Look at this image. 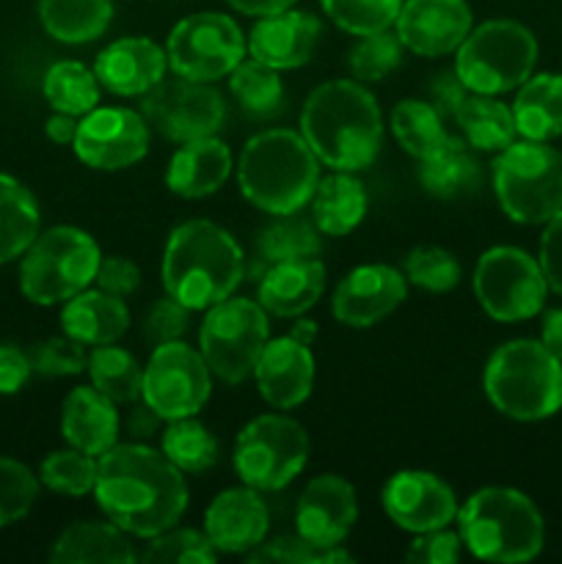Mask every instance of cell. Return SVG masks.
Here are the masks:
<instances>
[{
	"instance_id": "6da1fadb",
	"label": "cell",
	"mask_w": 562,
	"mask_h": 564,
	"mask_svg": "<svg viewBox=\"0 0 562 564\" xmlns=\"http://www.w3.org/2000/svg\"><path fill=\"white\" fill-rule=\"evenodd\" d=\"M94 499L130 538L149 540L176 527L187 510L185 474L149 444H116L97 457Z\"/></svg>"
},
{
	"instance_id": "7a4b0ae2",
	"label": "cell",
	"mask_w": 562,
	"mask_h": 564,
	"mask_svg": "<svg viewBox=\"0 0 562 564\" xmlns=\"http://www.w3.org/2000/svg\"><path fill=\"white\" fill-rule=\"evenodd\" d=\"M301 135L320 165L334 171L369 169L383 147V113L364 83L328 80L314 88L301 110Z\"/></svg>"
},
{
	"instance_id": "3957f363",
	"label": "cell",
	"mask_w": 562,
	"mask_h": 564,
	"mask_svg": "<svg viewBox=\"0 0 562 564\" xmlns=\"http://www.w3.org/2000/svg\"><path fill=\"white\" fill-rule=\"evenodd\" d=\"M246 273V257L235 237L213 220L193 218L169 235L160 264L165 295L191 312H207L235 295Z\"/></svg>"
},
{
	"instance_id": "277c9868",
	"label": "cell",
	"mask_w": 562,
	"mask_h": 564,
	"mask_svg": "<svg viewBox=\"0 0 562 564\" xmlns=\"http://www.w3.org/2000/svg\"><path fill=\"white\" fill-rule=\"evenodd\" d=\"M320 182V160L306 138L273 127L248 138L237 160V185L248 204L268 215L301 213Z\"/></svg>"
},
{
	"instance_id": "5b68a950",
	"label": "cell",
	"mask_w": 562,
	"mask_h": 564,
	"mask_svg": "<svg viewBox=\"0 0 562 564\" xmlns=\"http://www.w3.org/2000/svg\"><path fill=\"white\" fill-rule=\"evenodd\" d=\"M457 534L474 560L521 564L543 551L545 523L521 490L479 488L457 510Z\"/></svg>"
},
{
	"instance_id": "8992f818",
	"label": "cell",
	"mask_w": 562,
	"mask_h": 564,
	"mask_svg": "<svg viewBox=\"0 0 562 564\" xmlns=\"http://www.w3.org/2000/svg\"><path fill=\"white\" fill-rule=\"evenodd\" d=\"M483 389L501 416L543 422L562 411V361L540 339H512L490 352Z\"/></svg>"
},
{
	"instance_id": "52a82bcc",
	"label": "cell",
	"mask_w": 562,
	"mask_h": 564,
	"mask_svg": "<svg viewBox=\"0 0 562 564\" xmlns=\"http://www.w3.org/2000/svg\"><path fill=\"white\" fill-rule=\"evenodd\" d=\"M102 251L86 229L53 226L39 231L20 262V292L33 306H58L97 279Z\"/></svg>"
},
{
	"instance_id": "ba28073f",
	"label": "cell",
	"mask_w": 562,
	"mask_h": 564,
	"mask_svg": "<svg viewBox=\"0 0 562 564\" xmlns=\"http://www.w3.org/2000/svg\"><path fill=\"white\" fill-rule=\"evenodd\" d=\"M501 213L521 226H540L562 209V154L549 141H512L490 165Z\"/></svg>"
},
{
	"instance_id": "9c48e42d",
	"label": "cell",
	"mask_w": 562,
	"mask_h": 564,
	"mask_svg": "<svg viewBox=\"0 0 562 564\" xmlns=\"http://www.w3.org/2000/svg\"><path fill=\"white\" fill-rule=\"evenodd\" d=\"M455 53V72L468 91L499 97L534 72L538 39L516 20H488L472 28Z\"/></svg>"
},
{
	"instance_id": "30bf717a",
	"label": "cell",
	"mask_w": 562,
	"mask_h": 564,
	"mask_svg": "<svg viewBox=\"0 0 562 564\" xmlns=\"http://www.w3.org/2000/svg\"><path fill=\"white\" fill-rule=\"evenodd\" d=\"M268 339L270 319L259 301L226 297L204 314L198 328V352L207 361L213 378L237 386L251 378Z\"/></svg>"
},
{
	"instance_id": "8fae6325",
	"label": "cell",
	"mask_w": 562,
	"mask_h": 564,
	"mask_svg": "<svg viewBox=\"0 0 562 564\" xmlns=\"http://www.w3.org/2000/svg\"><path fill=\"white\" fill-rule=\"evenodd\" d=\"M309 460V433L301 422L284 413H262L240 430L235 444L237 477L242 485L273 494L287 488Z\"/></svg>"
},
{
	"instance_id": "7c38bea8",
	"label": "cell",
	"mask_w": 562,
	"mask_h": 564,
	"mask_svg": "<svg viewBox=\"0 0 562 564\" xmlns=\"http://www.w3.org/2000/svg\"><path fill=\"white\" fill-rule=\"evenodd\" d=\"M474 297L496 323H523L543 312L549 284L540 262L516 246H494L474 268Z\"/></svg>"
},
{
	"instance_id": "4fadbf2b",
	"label": "cell",
	"mask_w": 562,
	"mask_h": 564,
	"mask_svg": "<svg viewBox=\"0 0 562 564\" xmlns=\"http://www.w3.org/2000/svg\"><path fill=\"white\" fill-rule=\"evenodd\" d=\"M246 53L248 44L240 25L220 11H196L185 17L165 39L169 69L198 83L229 77Z\"/></svg>"
},
{
	"instance_id": "5bb4252c",
	"label": "cell",
	"mask_w": 562,
	"mask_h": 564,
	"mask_svg": "<svg viewBox=\"0 0 562 564\" xmlns=\"http://www.w3.org/2000/svg\"><path fill=\"white\" fill-rule=\"evenodd\" d=\"M138 99L149 130H158L165 141L187 143L215 135L226 121V102L213 83L163 77Z\"/></svg>"
},
{
	"instance_id": "9a60e30c",
	"label": "cell",
	"mask_w": 562,
	"mask_h": 564,
	"mask_svg": "<svg viewBox=\"0 0 562 564\" xmlns=\"http://www.w3.org/2000/svg\"><path fill=\"white\" fill-rule=\"evenodd\" d=\"M213 394V372L196 347L169 341L154 347L143 367L141 400L165 422L196 416Z\"/></svg>"
},
{
	"instance_id": "2e32d148",
	"label": "cell",
	"mask_w": 562,
	"mask_h": 564,
	"mask_svg": "<svg viewBox=\"0 0 562 564\" xmlns=\"http://www.w3.org/2000/svg\"><path fill=\"white\" fill-rule=\"evenodd\" d=\"M77 160L94 171H121L141 163L149 152V124L141 110L105 108L88 110L77 121V135L72 141Z\"/></svg>"
},
{
	"instance_id": "e0dca14e",
	"label": "cell",
	"mask_w": 562,
	"mask_h": 564,
	"mask_svg": "<svg viewBox=\"0 0 562 564\" xmlns=\"http://www.w3.org/2000/svg\"><path fill=\"white\" fill-rule=\"evenodd\" d=\"M386 518L402 532L422 534L446 529L457 521V499L455 490L433 471H397L380 494Z\"/></svg>"
},
{
	"instance_id": "ac0fdd59",
	"label": "cell",
	"mask_w": 562,
	"mask_h": 564,
	"mask_svg": "<svg viewBox=\"0 0 562 564\" xmlns=\"http://www.w3.org/2000/svg\"><path fill=\"white\" fill-rule=\"evenodd\" d=\"M408 297V279L391 264H361L336 284L331 312L347 328H372Z\"/></svg>"
},
{
	"instance_id": "d6986e66",
	"label": "cell",
	"mask_w": 562,
	"mask_h": 564,
	"mask_svg": "<svg viewBox=\"0 0 562 564\" xmlns=\"http://www.w3.org/2000/svg\"><path fill=\"white\" fill-rule=\"evenodd\" d=\"M358 521L356 488L339 474L309 479L295 505V532L320 549H336Z\"/></svg>"
},
{
	"instance_id": "ffe728a7",
	"label": "cell",
	"mask_w": 562,
	"mask_h": 564,
	"mask_svg": "<svg viewBox=\"0 0 562 564\" xmlns=\"http://www.w3.org/2000/svg\"><path fill=\"white\" fill-rule=\"evenodd\" d=\"M474 28L466 0H402L395 31L402 47L422 58L455 53Z\"/></svg>"
},
{
	"instance_id": "44dd1931",
	"label": "cell",
	"mask_w": 562,
	"mask_h": 564,
	"mask_svg": "<svg viewBox=\"0 0 562 564\" xmlns=\"http://www.w3.org/2000/svg\"><path fill=\"white\" fill-rule=\"evenodd\" d=\"M270 529V512L262 494L248 485L220 490L204 512V534L218 554L246 556L264 543Z\"/></svg>"
},
{
	"instance_id": "7402d4cb",
	"label": "cell",
	"mask_w": 562,
	"mask_h": 564,
	"mask_svg": "<svg viewBox=\"0 0 562 564\" xmlns=\"http://www.w3.org/2000/svg\"><path fill=\"white\" fill-rule=\"evenodd\" d=\"M323 22L312 11L287 9L279 14L259 17L248 33V58L275 72H290L309 64L320 44Z\"/></svg>"
},
{
	"instance_id": "603a6c76",
	"label": "cell",
	"mask_w": 562,
	"mask_h": 564,
	"mask_svg": "<svg viewBox=\"0 0 562 564\" xmlns=\"http://www.w3.org/2000/svg\"><path fill=\"white\" fill-rule=\"evenodd\" d=\"M253 380L259 397L275 411H292L303 405L314 389L312 345H303L290 334L268 339L253 367Z\"/></svg>"
},
{
	"instance_id": "cb8c5ba5",
	"label": "cell",
	"mask_w": 562,
	"mask_h": 564,
	"mask_svg": "<svg viewBox=\"0 0 562 564\" xmlns=\"http://www.w3.org/2000/svg\"><path fill=\"white\" fill-rule=\"evenodd\" d=\"M169 72L165 47L143 36H125L110 42L94 61L99 86L114 97H143Z\"/></svg>"
},
{
	"instance_id": "d4e9b609",
	"label": "cell",
	"mask_w": 562,
	"mask_h": 564,
	"mask_svg": "<svg viewBox=\"0 0 562 564\" xmlns=\"http://www.w3.org/2000/svg\"><path fill=\"white\" fill-rule=\"evenodd\" d=\"M235 169V158L226 141L218 135L196 138V141L180 143L165 165V187L174 196L198 202L213 193H218L226 185Z\"/></svg>"
},
{
	"instance_id": "484cf974",
	"label": "cell",
	"mask_w": 562,
	"mask_h": 564,
	"mask_svg": "<svg viewBox=\"0 0 562 564\" xmlns=\"http://www.w3.org/2000/svg\"><path fill=\"white\" fill-rule=\"evenodd\" d=\"M121 416L116 402L94 386H75L61 405V435L86 455H105L119 444Z\"/></svg>"
},
{
	"instance_id": "4316f807",
	"label": "cell",
	"mask_w": 562,
	"mask_h": 564,
	"mask_svg": "<svg viewBox=\"0 0 562 564\" xmlns=\"http://www.w3.org/2000/svg\"><path fill=\"white\" fill-rule=\"evenodd\" d=\"M325 290V264L317 257L268 264L259 279L257 301L273 317L298 319L317 306Z\"/></svg>"
},
{
	"instance_id": "83f0119b",
	"label": "cell",
	"mask_w": 562,
	"mask_h": 564,
	"mask_svg": "<svg viewBox=\"0 0 562 564\" xmlns=\"http://www.w3.org/2000/svg\"><path fill=\"white\" fill-rule=\"evenodd\" d=\"M130 328V308L125 297L105 290H83L61 308V330L83 347L114 345Z\"/></svg>"
},
{
	"instance_id": "f1b7e54d",
	"label": "cell",
	"mask_w": 562,
	"mask_h": 564,
	"mask_svg": "<svg viewBox=\"0 0 562 564\" xmlns=\"http://www.w3.org/2000/svg\"><path fill=\"white\" fill-rule=\"evenodd\" d=\"M419 185L424 193L441 202L468 198L483 185V165L477 149H472L463 135H446L444 143L419 160Z\"/></svg>"
},
{
	"instance_id": "f546056e",
	"label": "cell",
	"mask_w": 562,
	"mask_h": 564,
	"mask_svg": "<svg viewBox=\"0 0 562 564\" xmlns=\"http://www.w3.org/2000/svg\"><path fill=\"white\" fill-rule=\"evenodd\" d=\"M47 560L53 564H132L138 551L130 534L114 521H75L55 538Z\"/></svg>"
},
{
	"instance_id": "4dcf8cb0",
	"label": "cell",
	"mask_w": 562,
	"mask_h": 564,
	"mask_svg": "<svg viewBox=\"0 0 562 564\" xmlns=\"http://www.w3.org/2000/svg\"><path fill=\"white\" fill-rule=\"evenodd\" d=\"M516 91L510 108L518 135L527 141H551L562 135V75L532 72Z\"/></svg>"
},
{
	"instance_id": "1f68e13d",
	"label": "cell",
	"mask_w": 562,
	"mask_h": 564,
	"mask_svg": "<svg viewBox=\"0 0 562 564\" xmlns=\"http://www.w3.org/2000/svg\"><path fill=\"white\" fill-rule=\"evenodd\" d=\"M312 220L325 237H347L367 215L364 182L350 171H334L317 182L312 196Z\"/></svg>"
},
{
	"instance_id": "d6a6232c",
	"label": "cell",
	"mask_w": 562,
	"mask_h": 564,
	"mask_svg": "<svg viewBox=\"0 0 562 564\" xmlns=\"http://www.w3.org/2000/svg\"><path fill=\"white\" fill-rule=\"evenodd\" d=\"M114 20V0H39V22L61 44L97 42Z\"/></svg>"
},
{
	"instance_id": "836d02e7",
	"label": "cell",
	"mask_w": 562,
	"mask_h": 564,
	"mask_svg": "<svg viewBox=\"0 0 562 564\" xmlns=\"http://www.w3.org/2000/svg\"><path fill=\"white\" fill-rule=\"evenodd\" d=\"M42 229L39 202L20 180L0 174V264L14 262Z\"/></svg>"
},
{
	"instance_id": "e575fe53",
	"label": "cell",
	"mask_w": 562,
	"mask_h": 564,
	"mask_svg": "<svg viewBox=\"0 0 562 564\" xmlns=\"http://www.w3.org/2000/svg\"><path fill=\"white\" fill-rule=\"evenodd\" d=\"M455 124L466 143L477 152H496L510 147L518 138L512 108L494 94H468L455 116Z\"/></svg>"
},
{
	"instance_id": "d590c367",
	"label": "cell",
	"mask_w": 562,
	"mask_h": 564,
	"mask_svg": "<svg viewBox=\"0 0 562 564\" xmlns=\"http://www.w3.org/2000/svg\"><path fill=\"white\" fill-rule=\"evenodd\" d=\"M257 251L264 264L298 262V259L320 257L323 251V231L312 218L303 215H275L273 224L257 235Z\"/></svg>"
},
{
	"instance_id": "8d00e7d4",
	"label": "cell",
	"mask_w": 562,
	"mask_h": 564,
	"mask_svg": "<svg viewBox=\"0 0 562 564\" xmlns=\"http://www.w3.org/2000/svg\"><path fill=\"white\" fill-rule=\"evenodd\" d=\"M42 94L53 110L80 119L88 110L97 108L99 97H102V86H99L94 69H88L80 61H55L44 72Z\"/></svg>"
},
{
	"instance_id": "74e56055",
	"label": "cell",
	"mask_w": 562,
	"mask_h": 564,
	"mask_svg": "<svg viewBox=\"0 0 562 564\" xmlns=\"http://www.w3.org/2000/svg\"><path fill=\"white\" fill-rule=\"evenodd\" d=\"M86 372L91 378L94 389L110 397L116 405H132L136 400H141L143 367L132 352H127L116 341L114 345L91 347Z\"/></svg>"
},
{
	"instance_id": "f35d334b",
	"label": "cell",
	"mask_w": 562,
	"mask_h": 564,
	"mask_svg": "<svg viewBox=\"0 0 562 564\" xmlns=\"http://www.w3.org/2000/svg\"><path fill=\"white\" fill-rule=\"evenodd\" d=\"M229 91L240 110L251 119H273L284 108V83L270 66L242 58L229 75Z\"/></svg>"
},
{
	"instance_id": "ab89813d",
	"label": "cell",
	"mask_w": 562,
	"mask_h": 564,
	"mask_svg": "<svg viewBox=\"0 0 562 564\" xmlns=\"http://www.w3.org/2000/svg\"><path fill=\"white\" fill-rule=\"evenodd\" d=\"M160 452L182 474H204L218 463V441L196 416L165 422L160 433Z\"/></svg>"
},
{
	"instance_id": "60d3db41",
	"label": "cell",
	"mask_w": 562,
	"mask_h": 564,
	"mask_svg": "<svg viewBox=\"0 0 562 564\" xmlns=\"http://www.w3.org/2000/svg\"><path fill=\"white\" fill-rule=\"evenodd\" d=\"M391 135L406 154L422 160L450 135L444 116L428 99H400L391 108Z\"/></svg>"
},
{
	"instance_id": "b9f144b4",
	"label": "cell",
	"mask_w": 562,
	"mask_h": 564,
	"mask_svg": "<svg viewBox=\"0 0 562 564\" xmlns=\"http://www.w3.org/2000/svg\"><path fill=\"white\" fill-rule=\"evenodd\" d=\"M39 485L66 499H83L94 494V485H97V457L75 446L50 452L39 466Z\"/></svg>"
},
{
	"instance_id": "7bdbcfd3",
	"label": "cell",
	"mask_w": 562,
	"mask_h": 564,
	"mask_svg": "<svg viewBox=\"0 0 562 564\" xmlns=\"http://www.w3.org/2000/svg\"><path fill=\"white\" fill-rule=\"evenodd\" d=\"M402 47L397 31H378L369 36H358V42L347 50V72L353 80L358 83H380L400 69L402 64Z\"/></svg>"
},
{
	"instance_id": "ee69618b",
	"label": "cell",
	"mask_w": 562,
	"mask_h": 564,
	"mask_svg": "<svg viewBox=\"0 0 562 564\" xmlns=\"http://www.w3.org/2000/svg\"><path fill=\"white\" fill-rule=\"evenodd\" d=\"M218 560V551L209 543L204 529H165L147 540L138 562L147 564H213Z\"/></svg>"
},
{
	"instance_id": "f6af8a7d",
	"label": "cell",
	"mask_w": 562,
	"mask_h": 564,
	"mask_svg": "<svg viewBox=\"0 0 562 564\" xmlns=\"http://www.w3.org/2000/svg\"><path fill=\"white\" fill-rule=\"evenodd\" d=\"M325 17L350 36L389 31L397 22L402 0H320Z\"/></svg>"
},
{
	"instance_id": "bcb514c9",
	"label": "cell",
	"mask_w": 562,
	"mask_h": 564,
	"mask_svg": "<svg viewBox=\"0 0 562 564\" xmlns=\"http://www.w3.org/2000/svg\"><path fill=\"white\" fill-rule=\"evenodd\" d=\"M402 275L408 284L419 286L424 292H452L463 279V268L457 257L446 248L439 246H419L408 251L406 262H402Z\"/></svg>"
},
{
	"instance_id": "7dc6e473",
	"label": "cell",
	"mask_w": 562,
	"mask_h": 564,
	"mask_svg": "<svg viewBox=\"0 0 562 564\" xmlns=\"http://www.w3.org/2000/svg\"><path fill=\"white\" fill-rule=\"evenodd\" d=\"M248 564H342L356 562V556L347 554L345 549H320L309 543L301 534H281V538L264 540L257 549L246 554Z\"/></svg>"
},
{
	"instance_id": "c3c4849f",
	"label": "cell",
	"mask_w": 562,
	"mask_h": 564,
	"mask_svg": "<svg viewBox=\"0 0 562 564\" xmlns=\"http://www.w3.org/2000/svg\"><path fill=\"white\" fill-rule=\"evenodd\" d=\"M39 499V474L25 463L0 455V529L20 523Z\"/></svg>"
},
{
	"instance_id": "681fc988",
	"label": "cell",
	"mask_w": 562,
	"mask_h": 564,
	"mask_svg": "<svg viewBox=\"0 0 562 564\" xmlns=\"http://www.w3.org/2000/svg\"><path fill=\"white\" fill-rule=\"evenodd\" d=\"M33 372L42 378H75L83 375L88 367V356L80 341L69 336H50L31 347Z\"/></svg>"
},
{
	"instance_id": "f907efd6",
	"label": "cell",
	"mask_w": 562,
	"mask_h": 564,
	"mask_svg": "<svg viewBox=\"0 0 562 564\" xmlns=\"http://www.w3.org/2000/svg\"><path fill=\"white\" fill-rule=\"evenodd\" d=\"M187 323H191V308L182 306V303L174 301L171 295H163L149 306L147 314H143L141 334L149 345L160 347L169 345V341H180L182 336H185Z\"/></svg>"
},
{
	"instance_id": "816d5d0a",
	"label": "cell",
	"mask_w": 562,
	"mask_h": 564,
	"mask_svg": "<svg viewBox=\"0 0 562 564\" xmlns=\"http://www.w3.org/2000/svg\"><path fill=\"white\" fill-rule=\"evenodd\" d=\"M463 540L457 532L435 529V532H422L411 540L406 549V562L411 564H455L461 560Z\"/></svg>"
},
{
	"instance_id": "f5cc1de1",
	"label": "cell",
	"mask_w": 562,
	"mask_h": 564,
	"mask_svg": "<svg viewBox=\"0 0 562 564\" xmlns=\"http://www.w3.org/2000/svg\"><path fill=\"white\" fill-rule=\"evenodd\" d=\"M545 229L540 235L538 262L545 275L549 292H556L562 297V209L551 220H545Z\"/></svg>"
},
{
	"instance_id": "db71d44e",
	"label": "cell",
	"mask_w": 562,
	"mask_h": 564,
	"mask_svg": "<svg viewBox=\"0 0 562 564\" xmlns=\"http://www.w3.org/2000/svg\"><path fill=\"white\" fill-rule=\"evenodd\" d=\"M94 284L116 297H127L141 286V270L127 257H102Z\"/></svg>"
},
{
	"instance_id": "11a10c76",
	"label": "cell",
	"mask_w": 562,
	"mask_h": 564,
	"mask_svg": "<svg viewBox=\"0 0 562 564\" xmlns=\"http://www.w3.org/2000/svg\"><path fill=\"white\" fill-rule=\"evenodd\" d=\"M468 94L472 91H468L466 83L457 77L455 69L439 72V75H433L428 80V102L444 116V121L446 119L455 121L457 110H461V105L466 102Z\"/></svg>"
},
{
	"instance_id": "9f6ffc18",
	"label": "cell",
	"mask_w": 562,
	"mask_h": 564,
	"mask_svg": "<svg viewBox=\"0 0 562 564\" xmlns=\"http://www.w3.org/2000/svg\"><path fill=\"white\" fill-rule=\"evenodd\" d=\"M33 375L31 352L17 345H0V394L11 397L25 389Z\"/></svg>"
},
{
	"instance_id": "6f0895ef",
	"label": "cell",
	"mask_w": 562,
	"mask_h": 564,
	"mask_svg": "<svg viewBox=\"0 0 562 564\" xmlns=\"http://www.w3.org/2000/svg\"><path fill=\"white\" fill-rule=\"evenodd\" d=\"M163 424H165V419L160 416L154 408H149L143 400L132 402L130 413H127V419H125L127 435H130L132 441H138V444H147L149 438H154V435L163 433Z\"/></svg>"
},
{
	"instance_id": "680465c9",
	"label": "cell",
	"mask_w": 562,
	"mask_h": 564,
	"mask_svg": "<svg viewBox=\"0 0 562 564\" xmlns=\"http://www.w3.org/2000/svg\"><path fill=\"white\" fill-rule=\"evenodd\" d=\"M77 121H80L77 116L58 113V110H53V116L44 121V132H47L50 141L58 143V147H72V141H75V135H77Z\"/></svg>"
},
{
	"instance_id": "91938a15",
	"label": "cell",
	"mask_w": 562,
	"mask_h": 564,
	"mask_svg": "<svg viewBox=\"0 0 562 564\" xmlns=\"http://www.w3.org/2000/svg\"><path fill=\"white\" fill-rule=\"evenodd\" d=\"M237 14H246V17H270V14H279V11L292 9L298 0H226Z\"/></svg>"
},
{
	"instance_id": "94428289",
	"label": "cell",
	"mask_w": 562,
	"mask_h": 564,
	"mask_svg": "<svg viewBox=\"0 0 562 564\" xmlns=\"http://www.w3.org/2000/svg\"><path fill=\"white\" fill-rule=\"evenodd\" d=\"M540 341H543L551 356L562 361V308L545 312L543 325H540Z\"/></svg>"
},
{
	"instance_id": "6125c7cd",
	"label": "cell",
	"mask_w": 562,
	"mask_h": 564,
	"mask_svg": "<svg viewBox=\"0 0 562 564\" xmlns=\"http://www.w3.org/2000/svg\"><path fill=\"white\" fill-rule=\"evenodd\" d=\"M290 336H292V339L303 341V345H312V341L317 339V323H314V319H309L306 314H303V317H298V323L292 325Z\"/></svg>"
}]
</instances>
